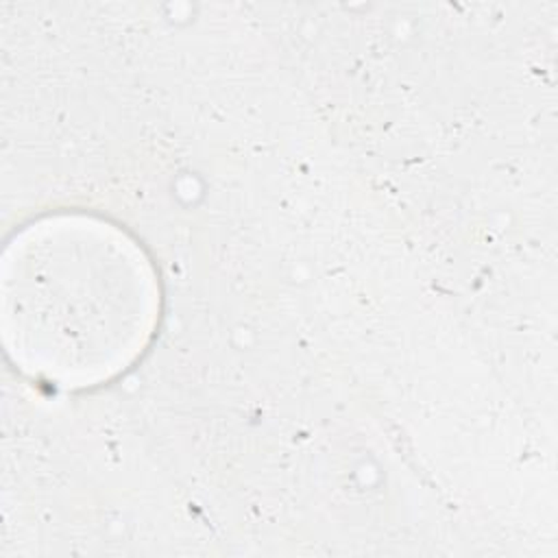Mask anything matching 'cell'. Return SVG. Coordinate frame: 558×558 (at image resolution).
<instances>
[{
  "label": "cell",
  "instance_id": "cell-1",
  "mask_svg": "<svg viewBox=\"0 0 558 558\" xmlns=\"http://www.w3.org/2000/svg\"><path fill=\"white\" fill-rule=\"evenodd\" d=\"M22 316H35L41 368L63 381H98L124 368L155 320V279L137 246L116 229L65 222L44 238Z\"/></svg>",
  "mask_w": 558,
  "mask_h": 558
}]
</instances>
